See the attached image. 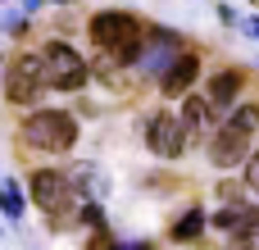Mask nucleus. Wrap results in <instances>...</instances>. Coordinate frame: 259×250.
I'll return each instance as SVG.
<instances>
[{
    "label": "nucleus",
    "mask_w": 259,
    "mask_h": 250,
    "mask_svg": "<svg viewBox=\"0 0 259 250\" xmlns=\"http://www.w3.org/2000/svg\"><path fill=\"white\" fill-rule=\"evenodd\" d=\"M77 137H82L77 114L55 109V105H36V109H27L23 123H18V141H23L27 150H36V155H68V150L77 146Z\"/></svg>",
    "instance_id": "1"
},
{
    "label": "nucleus",
    "mask_w": 259,
    "mask_h": 250,
    "mask_svg": "<svg viewBox=\"0 0 259 250\" xmlns=\"http://www.w3.org/2000/svg\"><path fill=\"white\" fill-rule=\"evenodd\" d=\"M27 200L46 214L50 228H68V223H77L82 191H77L73 173H64V169H32V178H27Z\"/></svg>",
    "instance_id": "2"
},
{
    "label": "nucleus",
    "mask_w": 259,
    "mask_h": 250,
    "mask_svg": "<svg viewBox=\"0 0 259 250\" xmlns=\"http://www.w3.org/2000/svg\"><path fill=\"white\" fill-rule=\"evenodd\" d=\"M36 55H41V73H46V87H50V91L77 96V91L91 82V64H87V55H82L73 41L50 36V41L36 46Z\"/></svg>",
    "instance_id": "3"
},
{
    "label": "nucleus",
    "mask_w": 259,
    "mask_h": 250,
    "mask_svg": "<svg viewBox=\"0 0 259 250\" xmlns=\"http://www.w3.org/2000/svg\"><path fill=\"white\" fill-rule=\"evenodd\" d=\"M146 18L141 14H132V9H100V14H91V23H87V36H91V46L96 50H123V46H141L146 41Z\"/></svg>",
    "instance_id": "4"
},
{
    "label": "nucleus",
    "mask_w": 259,
    "mask_h": 250,
    "mask_svg": "<svg viewBox=\"0 0 259 250\" xmlns=\"http://www.w3.org/2000/svg\"><path fill=\"white\" fill-rule=\"evenodd\" d=\"M5 100L18 105V109H36L41 96L50 91L46 87V73H41V55L36 50H18L9 64H5Z\"/></svg>",
    "instance_id": "5"
},
{
    "label": "nucleus",
    "mask_w": 259,
    "mask_h": 250,
    "mask_svg": "<svg viewBox=\"0 0 259 250\" xmlns=\"http://www.w3.org/2000/svg\"><path fill=\"white\" fill-rule=\"evenodd\" d=\"M250 150H255V137L250 132H241L232 118H223L214 132H209V141H205V155H209V164L228 178V173H237L246 159H250Z\"/></svg>",
    "instance_id": "6"
},
{
    "label": "nucleus",
    "mask_w": 259,
    "mask_h": 250,
    "mask_svg": "<svg viewBox=\"0 0 259 250\" xmlns=\"http://www.w3.org/2000/svg\"><path fill=\"white\" fill-rule=\"evenodd\" d=\"M187 50V41L173 32V27H159V23H150V32H146V46H141V59H137V77H150V82H159L168 68H173V59Z\"/></svg>",
    "instance_id": "7"
},
{
    "label": "nucleus",
    "mask_w": 259,
    "mask_h": 250,
    "mask_svg": "<svg viewBox=\"0 0 259 250\" xmlns=\"http://www.w3.org/2000/svg\"><path fill=\"white\" fill-rule=\"evenodd\" d=\"M146 150L159 155V159H182L187 155V132H182V118L178 109H155L146 118Z\"/></svg>",
    "instance_id": "8"
},
{
    "label": "nucleus",
    "mask_w": 259,
    "mask_h": 250,
    "mask_svg": "<svg viewBox=\"0 0 259 250\" xmlns=\"http://www.w3.org/2000/svg\"><path fill=\"white\" fill-rule=\"evenodd\" d=\"M178 118H182V132H187V150H191L196 141H209V132L223 123L205 91H187V96L178 100Z\"/></svg>",
    "instance_id": "9"
},
{
    "label": "nucleus",
    "mask_w": 259,
    "mask_h": 250,
    "mask_svg": "<svg viewBox=\"0 0 259 250\" xmlns=\"http://www.w3.org/2000/svg\"><path fill=\"white\" fill-rule=\"evenodd\" d=\"M200 68H205V64H200V50H191V46H187V50L173 59V68L155 82V87H159V96H164V100H182L187 91H196Z\"/></svg>",
    "instance_id": "10"
},
{
    "label": "nucleus",
    "mask_w": 259,
    "mask_h": 250,
    "mask_svg": "<svg viewBox=\"0 0 259 250\" xmlns=\"http://www.w3.org/2000/svg\"><path fill=\"white\" fill-rule=\"evenodd\" d=\"M241 91H246V73L232 68V64L205 77V96H209V105L219 109V118H228V114L241 105Z\"/></svg>",
    "instance_id": "11"
},
{
    "label": "nucleus",
    "mask_w": 259,
    "mask_h": 250,
    "mask_svg": "<svg viewBox=\"0 0 259 250\" xmlns=\"http://www.w3.org/2000/svg\"><path fill=\"white\" fill-rule=\"evenodd\" d=\"M205 232H209V214H205V205H187V210L173 219L168 241H173V246H196Z\"/></svg>",
    "instance_id": "12"
},
{
    "label": "nucleus",
    "mask_w": 259,
    "mask_h": 250,
    "mask_svg": "<svg viewBox=\"0 0 259 250\" xmlns=\"http://www.w3.org/2000/svg\"><path fill=\"white\" fill-rule=\"evenodd\" d=\"M27 205H32V200H27V187H23L14 173L0 169V214H5L9 223H18V219L27 214Z\"/></svg>",
    "instance_id": "13"
},
{
    "label": "nucleus",
    "mask_w": 259,
    "mask_h": 250,
    "mask_svg": "<svg viewBox=\"0 0 259 250\" xmlns=\"http://www.w3.org/2000/svg\"><path fill=\"white\" fill-rule=\"evenodd\" d=\"M27 27H32V14H23V9L0 14V36H23Z\"/></svg>",
    "instance_id": "14"
},
{
    "label": "nucleus",
    "mask_w": 259,
    "mask_h": 250,
    "mask_svg": "<svg viewBox=\"0 0 259 250\" xmlns=\"http://www.w3.org/2000/svg\"><path fill=\"white\" fill-rule=\"evenodd\" d=\"M241 182L255 191V200H259V150H250V159L241 164Z\"/></svg>",
    "instance_id": "15"
},
{
    "label": "nucleus",
    "mask_w": 259,
    "mask_h": 250,
    "mask_svg": "<svg viewBox=\"0 0 259 250\" xmlns=\"http://www.w3.org/2000/svg\"><path fill=\"white\" fill-rule=\"evenodd\" d=\"M219 23H223V27H241V14H237L232 5H223V0H219Z\"/></svg>",
    "instance_id": "16"
},
{
    "label": "nucleus",
    "mask_w": 259,
    "mask_h": 250,
    "mask_svg": "<svg viewBox=\"0 0 259 250\" xmlns=\"http://www.w3.org/2000/svg\"><path fill=\"white\" fill-rule=\"evenodd\" d=\"M105 250H155L150 241H109Z\"/></svg>",
    "instance_id": "17"
},
{
    "label": "nucleus",
    "mask_w": 259,
    "mask_h": 250,
    "mask_svg": "<svg viewBox=\"0 0 259 250\" xmlns=\"http://www.w3.org/2000/svg\"><path fill=\"white\" fill-rule=\"evenodd\" d=\"M241 32H246V36H255V41H259V14H250V18H241Z\"/></svg>",
    "instance_id": "18"
},
{
    "label": "nucleus",
    "mask_w": 259,
    "mask_h": 250,
    "mask_svg": "<svg viewBox=\"0 0 259 250\" xmlns=\"http://www.w3.org/2000/svg\"><path fill=\"white\" fill-rule=\"evenodd\" d=\"M46 5H50V0H18V9L32 14V18H36V9H46Z\"/></svg>",
    "instance_id": "19"
},
{
    "label": "nucleus",
    "mask_w": 259,
    "mask_h": 250,
    "mask_svg": "<svg viewBox=\"0 0 259 250\" xmlns=\"http://www.w3.org/2000/svg\"><path fill=\"white\" fill-rule=\"evenodd\" d=\"M55 5H77V0H55Z\"/></svg>",
    "instance_id": "20"
},
{
    "label": "nucleus",
    "mask_w": 259,
    "mask_h": 250,
    "mask_svg": "<svg viewBox=\"0 0 259 250\" xmlns=\"http://www.w3.org/2000/svg\"><path fill=\"white\" fill-rule=\"evenodd\" d=\"M0 5H9V0H0Z\"/></svg>",
    "instance_id": "21"
},
{
    "label": "nucleus",
    "mask_w": 259,
    "mask_h": 250,
    "mask_svg": "<svg viewBox=\"0 0 259 250\" xmlns=\"http://www.w3.org/2000/svg\"><path fill=\"white\" fill-rule=\"evenodd\" d=\"M0 64H5V55H0Z\"/></svg>",
    "instance_id": "22"
}]
</instances>
